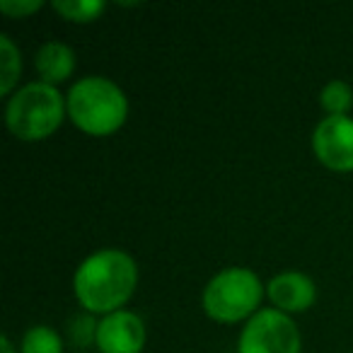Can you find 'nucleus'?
<instances>
[{
    "label": "nucleus",
    "mask_w": 353,
    "mask_h": 353,
    "mask_svg": "<svg viewBox=\"0 0 353 353\" xmlns=\"http://www.w3.org/2000/svg\"><path fill=\"white\" fill-rule=\"evenodd\" d=\"M73 68H75V54L65 44H59V41H49L37 54V70H39L41 78L49 85L70 78Z\"/></svg>",
    "instance_id": "nucleus-9"
},
{
    "label": "nucleus",
    "mask_w": 353,
    "mask_h": 353,
    "mask_svg": "<svg viewBox=\"0 0 353 353\" xmlns=\"http://www.w3.org/2000/svg\"><path fill=\"white\" fill-rule=\"evenodd\" d=\"M240 353H300L298 327L279 310H261L242 332Z\"/></svg>",
    "instance_id": "nucleus-5"
},
{
    "label": "nucleus",
    "mask_w": 353,
    "mask_h": 353,
    "mask_svg": "<svg viewBox=\"0 0 353 353\" xmlns=\"http://www.w3.org/2000/svg\"><path fill=\"white\" fill-rule=\"evenodd\" d=\"M123 92L107 78H83L68 92V114L78 128L92 136H109L126 121Z\"/></svg>",
    "instance_id": "nucleus-2"
},
{
    "label": "nucleus",
    "mask_w": 353,
    "mask_h": 353,
    "mask_svg": "<svg viewBox=\"0 0 353 353\" xmlns=\"http://www.w3.org/2000/svg\"><path fill=\"white\" fill-rule=\"evenodd\" d=\"M39 0H34V3H10V0H3L0 3V10L8 12V15H30V12L39 10Z\"/></svg>",
    "instance_id": "nucleus-14"
},
{
    "label": "nucleus",
    "mask_w": 353,
    "mask_h": 353,
    "mask_svg": "<svg viewBox=\"0 0 353 353\" xmlns=\"http://www.w3.org/2000/svg\"><path fill=\"white\" fill-rule=\"evenodd\" d=\"M0 49H3V80H0V92L8 94L15 85L17 75H20V54H17L15 44L10 37H0Z\"/></svg>",
    "instance_id": "nucleus-13"
},
{
    "label": "nucleus",
    "mask_w": 353,
    "mask_h": 353,
    "mask_svg": "<svg viewBox=\"0 0 353 353\" xmlns=\"http://www.w3.org/2000/svg\"><path fill=\"white\" fill-rule=\"evenodd\" d=\"M261 300V283L247 269H225L206 285L203 307L218 322H237L252 314Z\"/></svg>",
    "instance_id": "nucleus-4"
},
{
    "label": "nucleus",
    "mask_w": 353,
    "mask_h": 353,
    "mask_svg": "<svg viewBox=\"0 0 353 353\" xmlns=\"http://www.w3.org/2000/svg\"><path fill=\"white\" fill-rule=\"evenodd\" d=\"M0 346H3V353H15V351H12V346H10V341H8V336L0 339Z\"/></svg>",
    "instance_id": "nucleus-15"
},
{
    "label": "nucleus",
    "mask_w": 353,
    "mask_h": 353,
    "mask_svg": "<svg viewBox=\"0 0 353 353\" xmlns=\"http://www.w3.org/2000/svg\"><path fill=\"white\" fill-rule=\"evenodd\" d=\"M136 261L119 250L92 254L75 274V295L90 312H117L136 288Z\"/></svg>",
    "instance_id": "nucleus-1"
},
{
    "label": "nucleus",
    "mask_w": 353,
    "mask_h": 353,
    "mask_svg": "<svg viewBox=\"0 0 353 353\" xmlns=\"http://www.w3.org/2000/svg\"><path fill=\"white\" fill-rule=\"evenodd\" d=\"M319 162L329 170H353V121L348 117H327L312 138Z\"/></svg>",
    "instance_id": "nucleus-6"
},
{
    "label": "nucleus",
    "mask_w": 353,
    "mask_h": 353,
    "mask_svg": "<svg viewBox=\"0 0 353 353\" xmlns=\"http://www.w3.org/2000/svg\"><path fill=\"white\" fill-rule=\"evenodd\" d=\"M351 104H353L351 88L346 83H341V80H334V83H329L322 90V107L332 117H343L351 109Z\"/></svg>",
    "instance_id": "nucleus-12"
},
{
    "label": "nucleus",
    "mask_w": 353,
    "mask_h": 353,
    "mask_svg": "<svg viewBox=\"0 0 353 353\" xmlns=\"http://www.w3.org/2000/svg\"><path fill=\"white\" fill-rule=\"evenodd\" d=\"M269 298L276 307L303 312L314 303V283L298 271H285L269 283Z\"/></svg>",
    "instance_id": "nucleus-8"
},
{
    "label": "nucleus",
    "mask_w": 353,
    "mask_h": 353,
    "mask_svg": "<svg viewBox=\"0 0 353 353\" xmlns=\"http://www.w3.org/2000/svg\"><path fill=\"white\" fill-rule=\"evenodd\" d=\"M8 126L22 141H41L63 121V97L49 83L22 88L8 104Z\"/></svg>",
    "instance_id": "nucleus-3"
},
{
    "label": "nucleus",
    "mask_w": 353,
    "mask_h": 353,
    "mask_svg": "<svg viewBox=\"0 0 353 353\" xmlns=\"http://www.w3.org/2000/svg\"><path fill=\"white\" fill-rule=\"evenodd\" d=\"M22 353H61V339L49 327H32L25 334Z\"/></svg>",
    "instance_id": "nucleus-11"
},
{
    "label": "nucleus",
    "mask_w": 353,
    "mask_h": 353,
    "mask_svg": "<svg viewBox=\"0 0 353 353\" xmlns=\"http://www.w3.org/2000/svg\"><path fill=\"white\" fill-rule=\"evenodd\" d=\"M145 343L143 322L131 312H112L97 327V346L102 353H141Z\"/></svg>",
    "instance_id": "nucleus-7"
},
{
    "label": "nucleus",
    "mask_w": 353,
    "mask_h": 353,
    "mask_svg": "<svg viewBox=\"0 0 353 353\" xmlns=\"http://www.w3.org/2000/svg\"><path fill=\"white\" fill-rule=\"evenodd\" d=\"M54 10L70 22H92L104 10V3L102 0H65V3L56 0Z\"/></svg>",
    "instance_id": "nucleus-10"
}]
</instances>
